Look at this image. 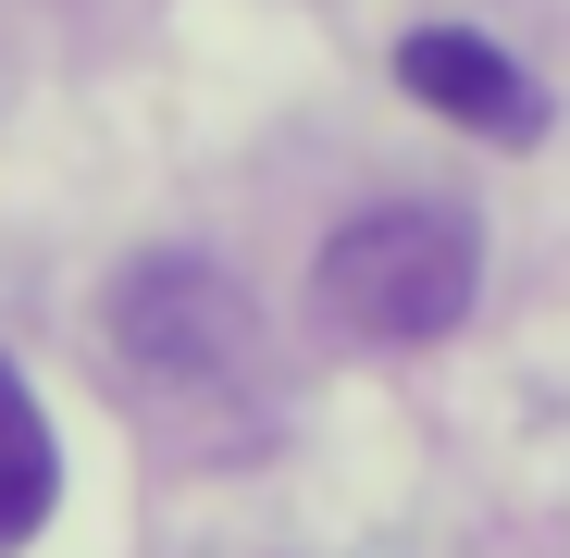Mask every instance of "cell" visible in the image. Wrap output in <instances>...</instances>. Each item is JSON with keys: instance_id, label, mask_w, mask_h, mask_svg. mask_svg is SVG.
I'll use <instances>...</instances> for the list:
<instances>
[{"instance_id": "6da1fadb", "label": "cell", "mask_w": 570, "mask_h": 558, "mask_svg": "<svg viewBox=\"0 0 570 558\" xmlns=\"http://www.w3.org/2000/svg\"><path fill=\"white\" fill-rule=\"evenodd\" d=\"M100 335L125 360V385L186 410V422H212V410H248L261 398V311L224 261L199 248H149L112 273V298H100Z\"/></svg>"}, {"instance_id": "7a4b0ae2", "label": "cell", "mask_w": 570, "mask_h": 558, "mask_svg": "<svg viewBox=\"0 0 570 558\" xmlns=\"http://www.w3.org/2000/svg\"><path fill=\"white\" fill-rule=\"evenodd\" d=\"M311 298L335 335H372V347H434L471 323L484 298V236L471 212H434V199H385V212H347L311 261Z\"/></svg>"}, {"instance_id": "3957f363", "label": "cell", "mask_w": 570, "mask_h": 558, "mask_svg": "<svg viewBox=\"0 0 570 558\" xmlns=\"http://www.w3.org/2000/svg\"><path fill=\"white\" fill-rule=\"evenodd\" d=\"M397 87L422 112H446V125H471V137H497V149H533L546 137V87L497 50V38H471V26H422V38H397Z\"/></svg>"}, {"instance_id": "277c9868", "label": "cell", "mask_w": 570, "mask_h": 558, "mask_svg": "<svg viewBox=\"0 0 570 558\" xmlns=\"http://www.w3.org/2000/svg\"><path fill=\"white\" fill-rule=\"evenodd\" d=\"M50 497H62V447H50L38 398H26V372L0 360V546H26L50 521Z\"/></svg>"}]
</instances>
